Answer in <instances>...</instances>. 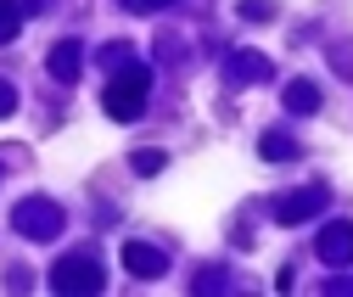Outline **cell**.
Wrapping results in <instances>:
<instances>
[{
    "label": "cell",
    "mask_w": 353,
    "mask_h": 297,
    "mask_svg": "<svg viewBox=\"0 0 353 297\" xmlns=\"http://www.w3.org/2000/svg\"><path fill=\"white\" fill-rule=\"evenodd\" d=\"M146 90H152V73H146V68H129L112 90H107V112H112L118 123L141 118V112H146Z\"/></svg>",
    "instance_id": "obj_1"
},
{
    "label": "cell",
    "mask_w": 353,
    "mask_h": 297,
    "mask_svg": "<svg viewBox=\"0 0 353 297\" xmlns=\"http://www.w3.org/2000/svg\"><path fill=\"white\" fill-rule=\"evenodd\" d=\"M51 286L57 291H101V264L84 258V252H79V258H62L57 275H51Z\"/></svg>",
    "instance_id": "obj_2"
},
{
    "label": "cell",
    "mask_w": 353,
    "mask_h": 297,
    "mask_svg": "<svg viewBox=\"0 0 353 297\" xmlns=\"http://www.w3.org/2000/svg\"><path fill=\"white\" fill-rule=\"evenodd\" d=\"M331 196L320 191V185H303V191H286L281 202H275V225H303V219H314L320 207H325Z\"/></svg>",
    "instance_id": "obj_3"
},
{
    "label": "cell",
    "mask_w": 353,
    "mask_h": 297,
    "mask_svg": "<svg viewBox=\"0 0 353 297\" xmlns=\"http://www.w3.org/2000/svg\"><path fill=\"white\" fill-rule=\"evenodd\" d=\"M314 252H320V264L347 269V264H353V225H347V219L325 225V230H320V241H314Z\"/></svg>",
    "instance_id": "obj_4"
},
{
    "label": "cell",
    "mask_w": 353,
    "mask_h": 297,
    "mask_svg": "<svg viewBox=\"0 0 353 297\" xmlns=\"http://www.w3.org/2000/svg\"><path fill=\"white\" fill-rule=\"evenodd\" d=\"M17 230H28V236H51V230H62V214L51 202H28V207H17Z\"/></svg>",
    "instance_id": "obj_5"
},
{
    "label": "cell",
    "mask_w": 353,
    "mask_h": 297,
    "mask_svg": "<svg viewBox=\"0 0 353 297\" xmlns=\"http://www.w3.org/2000/svg\"><path fill=\"white\" fill-rule=\"evenodd\" d=\"M320 101H325V96H320V84H314V79H292V84H286V107H292V112L314 118Z\"/></svg>",
    "instance_id": "obj_6"
},
{
    "label": "cell",
    "mask_w": 353,
    "mask_h": 297,
    "mask_svg": "<svg viewBox=\"0 0 353 297\" xmlns=\"http://www.w3.org/2000/svg\"><path fill=\"white\" fill-rule=\"evenodd\" d=\"M123 264H129V275H163V269H168L163 252H157V247H141V241L123 247Z\"/></svg>",
    "instance_id": "obj_7"
},
{
    "label": "cell",
    "mask_w": 353,
    "mask_h": 297,
    "mask_svg": "<svg viewBox=\"0 0 353 297\" xmlns=\"http://www.w3.org/2000/svg\"><path fill=\"white\" fill-rule=\"evenodd\" d=\"M79 62H84V51L73 45V39H62V45L51 51V73H57L62 84H73V79H79Z\"/></svg>",
    "instance_id": "obj_8"
},
{
    "label": "cell",
    "mask_w": 353,
    "mask_h": 297,
    "mask_svg": "<svg viewBox=\"0 0 353 297\" xmlns=\"http://www.w3.org/2000/svg\"><path fill=\"white\" fill-rule=\"evenodd\" d=\"M263 157H270V163H292L297 157V141L292 135H263Z\"/></svg>",
    "instance_id": "obj_9"
},
{
    "label": "cell",
    "mask_w": 353,
    "mask_h": 297,
    "mask_svg": "<svg viewBox=\"0 0 353 297\" xmlns=\"http://www.w3.org/2000/svg\"><path fill=\"white\" fill-rule=\"evenodd\" d=\"M263 73H270V62H263L258 51H241V57H236V79H241V84H252V79H263Z\"/></svg>",
    "instance_id": "obj_10"
},
{
    "label": "cell",
    "mask_w": 353,
    "mask_h": 297,
    "mask_svg": "<svg viewBox=\"0 0 353 297\" xmlns=\"http://www.w3.org/2000/svg\"><path fill=\"white\" fill-rule=\"evenodd\" d=\"M12 34H17V6L0 0V39H12Z\"/></svg>",
    "instance_id": "obj_11"
},
{
    "label": "cell",
    "mask_w": 353,
    "mask_h": 297,
    "mask_svg": "<svg viewBox=\"0 0 353 297\" xmlns=\"http://www.w3.org/2000/svg\"><path fill=\"white\" fill-rule=\"evenodd\" d=\"M12 112H17V90H12L6 79H0V118H12Z\"/></svg>",
    "instance_id": "obj_12"
},
{
    "label": "cell",
    "mask_w": 353,
    "mask_h": 297,
    "mask_svg": "<svg viewBox=\"0 0 353 297\" xmlns=\"http://www.w3.org/2000/svg\"><path fill=\"white\" fill-rule=\"evenodd\" d=\"M135 168H141V174H157V168H163V152H141Z\"/></svg>",
    "instance_id": "obj_13"
},
{
    "label": "cell",
    "mask_w": 353,
    "mask_h": 297,
    "mask_svg": "<svg viewBox=\"0 0 353 297\" xmlns=\"http://www.w3.org/2000/svg\"><path fill=\"white\" fill-rule=\"evenodd\" d=\"M146 6H163V0H146Z\"/></svg>",
    "instance_id": "obj_14"
}]
</instances>
